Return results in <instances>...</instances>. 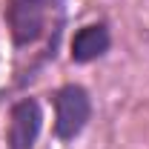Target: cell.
<instances>
[{
  "label": "cell",
  "mask_w": 149,
  "mask_h": 149,
  "mask_svg": "<svg viewBox=\"0 0 149 149\" xmlns=\"http://www.w3.org/2000/svg\"><path fill=\"white\" fill-rule=\"evenodd\" d=\"M3 23L17 52L46 43V52L57 57L66 29V0H3Z\"/></svg>",
  "instance_id": "cell-1"
},
{
  "label": "cell",
  "mask_w": 149,
  "mask_h": 149,
  "mask_svg": "<svg viewBox=\"0 0 149 149\" xmlns=\"http://www.w3.org/2000/svg\"><path fill=\"white\" fill-rule=\"evenodd\" d=\"M52 106H55V123H52V135L60 143H72L77 141L86 126L92 123L95 103L92 95L83 83H63L49 95Z\"/></svg>",
  "instance_id": "cell-2"
},
{
  "label": "cell",
  "mask_w": 149,
  "mask_h": 149,
  "mask_svg": "<svg viewBox=\"0 0 149 149\" xmlns=\"http://www.w3.org/2000/svg\"><path fill=\"white\" fill-rule=\"evenodd\" d=\"M43 103L32 97V95H23L17 100H12L9 106V120H6V149H35L40 135H43Z\"/></svg>",
  "instance_id": "cell-3"
},
{
  "label": "cell",
  "mask_w": 149,
  "mask_h": 149,
  "mask_svg": "<svg viewBox=\"0 0 149 149\" xmlns=\"http://www.w3.org/2000/svg\"><path fill=\"white\" fill-rule=\"evenodd\" d=\"M112 49V26L106 20H92L74 29L69 40V60L74 66H89L95 60L106 57Z\"/></svg>",
  "instance_id": "cell-4"
}]
</instances>
